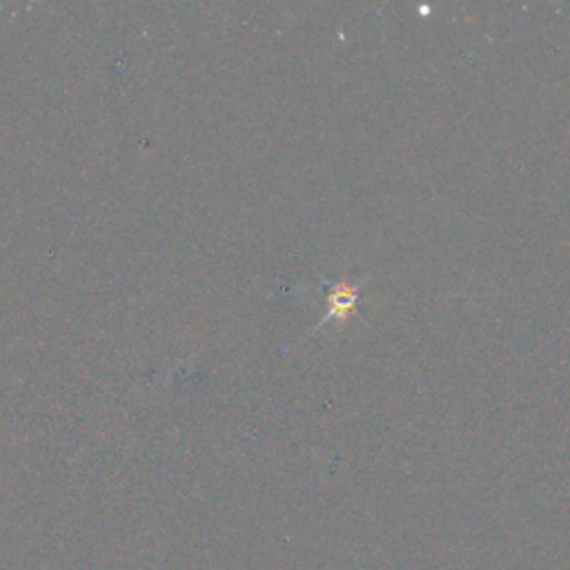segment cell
Wrapping results in <instances>:
<instances>
[{"label": "cell", "instance_id": "obj_1", "mask_svg": "<svg viewBox=\"0 0 570 570\" xmlns=\"http://www.w3.org/2000/svg\"><path fill=\"white\" fill-rule=\"evenodd\" d=\"M325 283V314L321 321L307 332V336L316 334L323 325L336 321L345 323L358 307V296H361V283H350V281H338V283Z\"/></svg>", "mask_w": 570, "mask_h": 570}]
</instances>
